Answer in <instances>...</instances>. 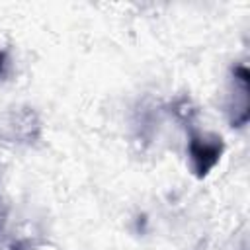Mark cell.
I'll list each match as a JSON object with an SVG mask.
<instances>
[{
    "mask_svg": "<svg viewBox=\"0 0 250 250\" xmlns=\"http://www.w3.org/2000/svg\"><path fill=\"white\" fill-rule=\"evenodd\" d=\"M225 150L223 139L211 133H193L188 141V156L197 178H205L219 162Z\"/></svg>",
    "mask_w": 250,
    "mask_h": 250,
    "instance_id": "obj_1",
    "label": "cell"
},
{
    "mask_svg": "<svg viewBox=\"0 0 250 250\" xmlns=\"http://www.w3.org/2000/svg\"><path fill=\"white\" fill-rule=\"evenodd\" d=\"M4 66H6V55L0 51V74L4 72Z\"/></svg>",
    "mask_w": 250,
    "mask_h": 250,
    "instance_id": "obj_2",
    "label": "cell"
}]
</instances>
